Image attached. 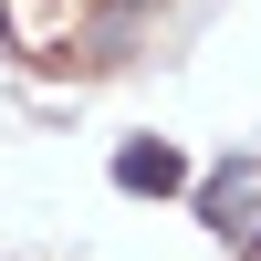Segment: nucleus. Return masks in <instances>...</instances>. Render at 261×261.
Masks as SVG:
<instances>
[{
	"label": "nucleus",
	"mask_w": 261,
	"mask_h": 261,
	"mask_svg": "<svg viewBox=\"0 0 261 261\" xmlns=\"http://www.w3.org/2000/svg\"><path fill=\"white\" fill-rule=\"evenodd\" d=\"M115 178H125V188H178V157H167V146H125Z\"/></svg>",
	"instance_id": "f257e3e1"
}]
</instances>
